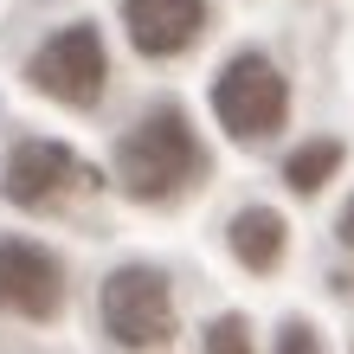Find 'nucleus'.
Instances as JSON below:
<instances>
[{
  "label": "nucleus",
  "mask_w": 354,
  "mask_h": 354,
  "mask_svg": "<svg viewBox=\"0 0 354 354\" xmlns=\"http://www.w3.org/2000/svg\"><path fill=\"white\" fill-rule=\"evenodd\" d=\"M194 136H187V122L180 110H155V116H142L129 136H122V149H116V174L122 187H129L136 200H161L168 187H180L187 174H194Z\"/></svg>",
  "instance_id": "f257e3e1"
},
{
  "label": "nucleus",
  "mask_w": 354,
  "mask_h": 354,
  "mask_svg": "<svg viewBox=\"0 0 354 354\" xmlns=\"http://www.w3.org/2000/svg\"><path fill=\"white\" fill-rule=\"evenodd\" d=\"M283 77H277V65H270L264 52H239L232 65L219 71V84H213V110H219V122L232 129L239 142H258V136H270L283 122Z\"/></svg>",
  "instance_id": "f03ea898"
},
{
  "label": "nucleus",
  "mask_w": 354,
  "mask_h": 354,
  "mask_svg": "<svg viewBox=\"0 0 354 354\" xmlns=\"http://www.w3.org/2000/svg\"><path fill=\"white\" fill-rule=\"evenodd\" d=\"M103 322H110V342L122 348H161L174 335V303H168V283L155 270H116L103 283Z\"/></svg>",
  "instance_id": "7ed1b4c3"
},
{
  "label": "nucleus",
  "mask_w": 354,
  "mask_h": 354,
  "mask_svg": "<svg viewBox=\"0 0 354 354\" xmlns=\"http://www.w3.org/2000/svg\"><path fill=\"white\" fill-rule=\"evenodd\" d=\"M32 84L46 97H65V103H97L103 97V46L91 26H65L58 39H46L32 58Z\"/></svg>",
  "instance_id": "20e7f679"
},
{
  "label": "nucleus",
  "mask_w": 354,
  "mask_h": 354,
  "mask_svg": "<svg viewBox=\"0 0 354 354\" xmlns=\"http://www.w3.org/2000/svg\"><path fill=\"white\" fill-rule=\"evenodd\" d=\"M65 283H58V264L26 239H0V309H19V316H52Z\"/></svg>",
  "instance_id": "39448f33"
},
{
  "label": "nucleus",
  "mask_w": 354,
  "mask_h": 354,
  "mask_svg": "<svg viewBox=\"0 0 354 354\" xmlns=\"http://www.w3.org/2000/svg\"><path fill=\"white\" fill-rule=\"evenodd\" d=\"M200 19H206L200 0H129L122 7V26H129L136 52H149V58H168L180 46H194Z\"/></svg>",
  "instance_id": "423d86ee"
},
{
  "label": "nucleus",
  "mask_w": 354,
  "mask_h": 354,
  "mask_svg": "<svg viewBox=\"0 0 354 354\" xmlns=\"http://www.w3.org/2000/svg\"><path fill=\"white\" fill-rule=\"evenodd\" d=\"M65 174H71V155L58 142H19L13 161H7V194L13 200H46Z\"/></svg>",
  "instance_id": "0eeeda50"
},
{
  "label": "nucleus",
  "mask_w": 354,
  "mask_h": 354,
  "mask_svg": "<svg viewBox=\"0 0 354 354\" xmlns=\"http://www.w3.org/2000/svg\"><path fill=\"white\" fill-rule=\"evenodd\" d=\"M232 252L252 270H270L283 258V219L270 213V206H245V213L232 219Z\"/></svg>",
  "instance_id": "6e6552de"
},
{
  "label": "nucleus",
  "mask_w": 354,
  "mask_h": 354,
  "mask_svg": "<svg viewBox=\"0 0 354 354\" xmlns=\"http://www.w3.org/2000/svg\"><path fill=\"white\" fill-rule=\"evenodd\" d=\"M335 161H342V142H303L297 155H290V168H283V180L297 187V194H316V187L335 174Z\"/></svg>",
  "instance_id": "1a4fd4ad"
},
{
  "label": "nucleus",
  "mask_w": 354,
  "mask_h": 354,
  "mask_svg": "<svg viewBox=\"0 0 354 354\" xmlns=\"http://www.w3.org/2000/svg\"><path fill=\"white\" fill-rule=\"evenodd\" d=\"M342 245H354V200H348V213H342Z\"/></svg>",
  "instance_id": "9d476101"
}]
</instances>
